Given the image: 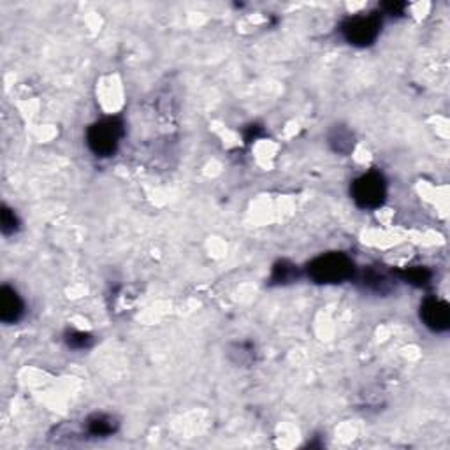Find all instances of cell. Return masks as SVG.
I'll return each instance as SVG.
<instances>
[{
	"mask_svg": "<svg viewBox=\"0 0 450 450\" xmlns=\"http://www.w3.org/2000/svg\"><path fill=\"white\" fill-rule=\"evenodd\" d=\"M355 267L349 255L339 252L325 253L308 264V275L317 283H342L354 276Z\"/></svg>",
	"mask_w": 450,
	"mask_h": 450,
	"instance_id": "1",
	"label": "cell"
},
{
	"mask_svg": "<svg viewBox=\"0 0 450 450\" xmlns=\"http://www.w3.org/2000/svg\"><path fill=\"white\" fill-rule=\"evenodd\" d=\"M118 429V419L109 414H93L86 419V431L92 436H111Z\"/></svg>",
	"mask_w": 450,
	"mask_h": 450,
	"instance_id": "8",
	"label": "cell"
},
{
	"mask_svg": "<svg viewBox=\"0 0 450 450\" xmlns=\"http://www.w3.org/2000/svg\"><path fill=\"white\" fill-rule=\"evenodd\" d=\"M66 343L74 350H85L88 347H92L93 338L88 332H81V331H69L66 332Z\"/></svg>",
	"mask_w": 450,
	"mask_h": 450,
	"instance_id": "12",
	"label": "cell"
},
{
	"mask_svg": "<svg viewBox=\"0 0 450 450\" xmlns=\"http://www.w3.org/2000/svg\"><path fill=\"white\" fill-rule=\"evenodd\" d=\"M297 266H294L289 260H280L275 264L273 273H271V283H290L297 278Z\"/></svg>",
	"mask_w": 450,
	"mask_h": 450,
	"instance_id": "10",
	"label": "cell"
},
{
	"mask_svg": "<svg viewBox=\"0 0 450 450\" xmlns=\"http://www.w3.org/2000/svg\"><path fill=\"white\" fill-rule=\"evenodd\" d=\"M399 278L403 280V282L406 283H411V285L415 287H424L429 283L431 276H433V273H431L427 267H422V266H414V267H408V270H403L399 271Z\"/></svg>",
	"mask_w": 450,
	"mask_h": 450,
	"instance_id": "11",
	"label": "cell"
},
{
	"mask_svg": "<svg viewBox=\"0 0 450 450\" xmlns=\"http://www.w3.org/2000/svg\"><path fill=\"white\" fill-rule=\"evenodd\" d=\"M260 127H257V126H252L250 128H248V132H250V135H247V141H253V139H257L259 138V131Z\"/></svg>",
	"mask_w": 450,
	"mask_h": 450,
	"instance_id": "15",
	"label": "cell"
},
{
	"mask_svg": "<svg viewBox=\"0 0 450 450\" xmlns=\"http://www.w3.org/2000/svg\"><path fill=\"white\" fill-rule=\"evenodd\" d=\"M126 126L120 118H104L93 123L86 132V145L97 157H111L118 150Z\"/></svg>",
	"mask_w": 450,
	"mask_h": 450,
	"instance_id": "2",
	"label": "cell"
},
{
	"mask_svg": "<svg viewBox=\"0 0 450 450\" xmlns=\"http://www.w3.org/2000/svg\"><path fill=\"white\" fill-rule=\"evenodd\" d=\"M0 224H2V232L6 234V236L14 234L20 229V222H18L16 213H14L13 210H9L7 206H4L2 211H0Z\"/></svg>",
	"mask_w": 450,
	"mask_h": 450,
	"instance_id": "13",
	"label": "cell"
},
{
	"mask_svg": "<svg viewBox=\"0 0 450 450\" xmlns=\"http://www.w3.org/2000/svg\"><path fill=\"white\" fill-rule=\"evenodd\" d=\"M384 11L387 14H391V16H401V14L404 13V7H406V4L404 2H385L384 6Z\"/></svg>",
	"mask_w": 450,
	"mask_h": 450,
	"instance_id": "14",
	"label": "cell"
},
{
	"mask_svg": "<svg viewBox=\"0 0 450 450\" xmlns=\"http://www.w3.org/2000/svg\"><path fill=\"white\" fill-rule=\"evenodd\" d=\"M421 319L431 331L444 332L450 327V308L438 297H426L421 305Z\"/></svg>",
	"mask_w": 450,
	"mask_h": 450,
	"instance_id": "5",
	"label": "cell"
},
{
	"mask_svg": "<svg viewBox=\"0 0 450 450\" xmlns=\"http://www.w3.org/2000/svg\"><path fill=\"white\" fill-rule=\"evenodd\" d=\"M359 282L362 283L364 289L377 294H387L392 290V280L389 278V275L380 270H375V267H368V270L362 271Z\"/></svg>",
	"mask_w": 450,
	"mask_h": 450,
	"instance_id": "7",
	"label": "cell"
},
{
	"mask_svg": "<svg viewBox=\"0 0 450 450\" xmlns=\"http://www.w3.org/2000/svg\"><path fill=\"white\" fill-rule=\"evenodd\" d=\"M387 195L385 178L377 171L364 173L352 183V199L362 210H375L384 204Z\"/></svg>",
	"mask_w": 450,
	"mask_h": 450,
	"instance_id": "3",
	"label": "cell"
},
{
	"mask_svg": "<svg viewBox=\"0 0 450 450\" xmlns=\"http://www.w3.org/2000/svg\"><path fill=\"white\" fill-rule=\"evenodd\" d=\"M382 18L377 13L359 14V16L347 18L342 25V36L347 43L354 46H369L375 43L380 34Z\"/></svg>",
	"mask_w": 450,
	"mask_h": 450,
	"instance_id": "4",
	"label": "cell"
},
{
	"mask_svg": "<svg viewBox=\"0 0 450 450\" xmlns=\"http://www.w3.org/2000/svg\"><path fill=\"white\" fill-rule=\"evenodd\" d=\"M329 146L339 155H349L355 146V135L349 127L334 126L329 132Z\"/></svg>",
	"mask_w": 450,
	"mask_h": 450,
	"instance_id": "9",
	"label": "cell"
},
{
	"mask_svg": "<svg viewBox=\"0 0 450 450\" xmlns=\"http://www.w3.org/2000/svg\"><path fill=\"white\" fill-rule=\"evenodd\" d=\"M25 305L20 294L9 285L0 289V320L4 324H14L24 317Z\"/></svg>",
	"mask_w": 450,
	"mask_h": 450,
	"instance_id": "6",
	"label": "cell"
}]
</instances>
